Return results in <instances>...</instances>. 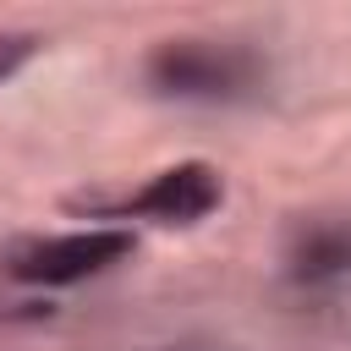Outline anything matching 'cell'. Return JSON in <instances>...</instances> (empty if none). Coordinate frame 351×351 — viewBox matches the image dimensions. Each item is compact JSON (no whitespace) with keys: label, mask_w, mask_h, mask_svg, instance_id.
<instances>
[{"label":"cell","mask_w":351,"mask_h":351,"mask_svg":"<svg viewBox=\"0 0 351 351\" xmlns=\"http://www.w3.org/2000/svg\"><path fill=\"white\" fill-rule=\"evenodd\" d=\"M143 82L181 104H247L269 88V60L247 44L219 38H165L143 60Z\"/></svg>","instance_id":"1"},{"label":"cell","mask_w":351,"mask_h":351,"mask_svg":"<svg viewBox=\"0 0 351 351\" xmlns=\"http://www.w3.org/2000/svg\"><path fill=\"white\" fill-rule=\"evenodd\" d=\"M137 236L126 225H88V230H66V236H27L5 252V274L16 285H82L104 269H115L121 258H132Z\"/></svg>","instance_id":"2"},{"label":"cell","mask_w":351,"mask_h":351,"mask_svg":"<svg viewBox=\"0 0 351 351\" xmlns=\"http://www.w3.org/2000/svg\"><path fill=\"white\" fill-rule=\"evenodd\" d=\"M219 203H225V176L208 159H176V165L154 170L137 192H126L121 203H110L104 214H115V219H148L159 230H192Z\"/></svg>","instance_id":"3"},{"label":"cell","mask_w":351,"mask_h":351,"mask_svg":"<svg viewBox=\"0 0 351 351\" xmlns=\"http://www.w3.org/2000/svg\"><path fill=\"white\" fill-rule=\"evenodd\" d=\"M285 274L307 291L351 280V214H318L302 219L285 236Z\"/></svg>","instance_id":"4"},{"label":"cell","mask_w":351,"mask_h":351,"mask_svg":"<svg viewBox=\"0 0 351 351\" xmlns=\"http://www.w3.org/2000/svg\"><path fill=\"white\" fill-rule=\"evenodd\" d=\"M38 49H44V38L33 27H0V82H11L16 71H27L38 60Z\"/></svg>","instance_id":"5"}]
</instances>
